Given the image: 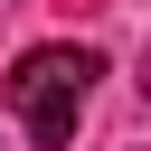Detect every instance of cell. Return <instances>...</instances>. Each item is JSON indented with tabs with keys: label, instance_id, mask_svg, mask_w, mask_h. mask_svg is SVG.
<instances>
[{
	"label": "cell",
	"instance_id": "obj_1",
	"mask_svg": "<svg viewBox=\"0 0 151 151\" xmlns=\"http://www.w3.org/2000/svg\"><path fill=\"white\" fill-rule=\"evenodd\" d=\"M94 76H104V47H76V38L28 47V57L9 66V113H19V132H28L38 151H66L76 123H85V104H94Z\"/></svg>",
	"mask_w": 151,
	"mask_h": 151
}]
</instances>
